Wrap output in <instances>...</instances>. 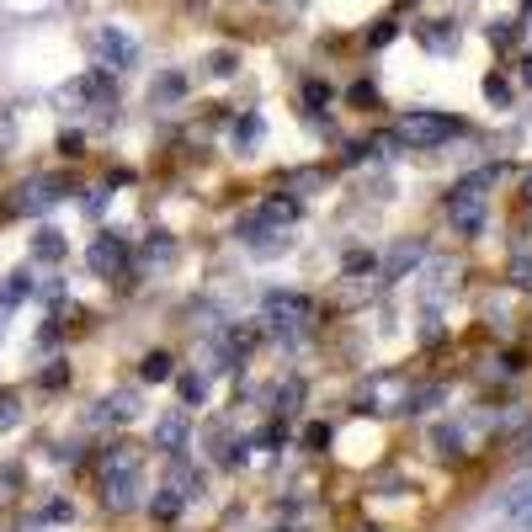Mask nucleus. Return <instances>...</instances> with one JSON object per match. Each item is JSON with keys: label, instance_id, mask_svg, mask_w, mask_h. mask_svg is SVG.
Listing matches in <instances>:
<instances>
[{"label": "nucleus", "instance_id": "nucleus-23", "mask_svg": "<svg viewBox=\"0 0 532 532\" xmlns=\"http://www.w3.org/2000/svg\"><path fill=\"white\" fill-rule=\"evenodd\" d=\"M181 400H187V405L202 400V378H181Z\"/></svg>", "mask_w": 532, "mask_h": 532}, {"label": "nucleus", "instance_id": "nucleus-1", "mask_svg": "<svg viewBox=\"0 0 532 532\" xmlns=\"http://www.w3.org/2000/svg\"><path fill=\"white\" fill-rule=\"evenodd\" d=\"M496 176L485 171V176H469V181H458L453 192H448V224L458 229V234H480L485 229V218H490V202H485V187H490Z\"/></svg>", "mask_w": 532, "mask_h": 532}, {"label": "nucleus", "instance_id": "nucleus-4", "mask_svg": "<svg viewBox=\"0 0 532 532\" xmlns=\"http://www.w3.org/2000/svg\"><path fill=\"white\" fill-rule=\"evenodd\" d=\"M266 320L277 330H304L314 320V298L309 293H266Z\"/></svg>", "mask_w": 532, "mask_h": 532}, {"label": "nucleus", "instance_id": "nucleus-13", "mask_svg": "<svg viewBox=\"0 0 532 532\" xmlns=\"http://www.w3.org/2000/svg\"><path fill=\"white\" fill-rule=\"evenodd\" d=\"M171 373H176V368H171V352H149V357L139 362V378H144V384H165Z\"/></svg>", "mask_w": 532, "mask_h": 532}, {"label": "nucleus", "instance_id": "nucleus-14", "mask_svg": "<svg viewBox=\"0 0 532 532\" xmlns=\"http://www.w3.org/2000/svg\"><path fill=\"white\" fill-rule=\"evenodd\" d=\"M27 293H32V282H27V272H16V277H11V282L0 288V304H21Z\"/></svg>", "mask_w": 532, "mask_h": 532}, {"label": "nucleus", "instance_id": "nucleus-8", "mask_svg": "<svg viewBox=\"0 0 532 532\" xmlns=\"http://www.w3.org/2000/svg\"><path fill=\"white\" fill-rule=\"evenodd\" d=\"M133 490H139V474H107V480H101V501H107V512H117V517L133 512V506H139Z\"/></svg>", "mask_w": 532, "mask_h": 532}, {"label": "nucleus", "instance_id": "nucleus-11", "mask_svg": "<svg viewBox=\"0 0 532 532\" xmlns=\"http://www.w3.org/2000/svg\"><path fill=\"white\" fill-rule=\"evenodd\" d=\"M426 256V245L421 240H405V245H394V256H389V266H384V277H405L416 261Z\"/></svg>", "mask_w": 532, "mask_h": 532}, {"label": "nucleus", "instance_id": "nucleus-6", "mask_svg": "<svg viewBox=\"0 0 532 532\" xmlns=\"http://www.w3.org/2000/svg\"><path fill=\"white\" fill-rule=\"evenodd\" d=\"M133 37L128 32H117V27H101L96 32V59H101V69H128L133 64Z\"/></svg>", "mask_w": 532, "mask_h": 532}, {"label": "nucleus", "instance_id": "nucleus-22", "mask_svg": "<svg viewBox=\"0 0 532 532\" xmlns=\"http://www.w3.org/2000/svg\"><path fill=\"white\" fill-rule=\"evenodd\" d=\"M485 96H490V101H512V85H506V80H496V75H490V80H485Z\"/></svg>", "mask_w": 532, "mask_h": 532}, {"label": "nucleus", "instance_id": "nucleus-24", "mask_svg": "<svg viewBox=\"0 0 532 532\" xmlns=\"http://www.w3.org/2000/svg\"><path fill=\"white\" fill-rule=\"evenodd\" d=\"M304 442H309V448H314V453H320V448H325V442H330V432H325V426H309V432H304Z\"/></svg>", "mask_w": 532, "mask_h": 532}, {"label": "nucleus", "instance_id": "nucleus-3", "mask_svg": "<svg viewBox=\"0 0 532 532\" xmlns=\"http://www.w3.org/2000/svg\"><path fill=\"white\" fill-rule=\"evenodd\" d=\"M362 410H378V416L410 410V378H405V373H378V378L362 389Z\"/></svg>", "mask_w": 532, "mask_h": 532}, {"label": "nucleus", "instance_id": "nucleus-7", "mask_svg": "<svg viewBox=\"0 0 532 532\" xmlns=\"http://www.w3.org/2000/svg\"><path fill=\"white\" fill-rule=\"evenodd\" d=\"M123 266H128V245H123L117 234H101V240L91 245V272H96V277H117Z\"/></svg>", "mask_w": 532, "mask_h": 532}, {"label": "nucleus", "instance_id": "nucleus-25", "mask_svg": "<svg viewBox=\"0 0 532 532\" xmlns=\"http://www.w3.org/2000/svg\"><path fill=\"white\" fill-rule=\"evenodd\" d=\"M490 43H517V27L506 21V27H490Z\"/></svg>", "mask_w": 532, "mask_h": 532}, {"label": "nucleus", "instance_id": "nucleus-15", "mask_svg": "<svg viewBox=\"0 0 532 532\" xmlns=\"http://www.w3.org/2000/svg\"><path fill=\"white\" fill-rule=\"evenodd\" d=\"M149 512H155V517H160V522H171V517H176V512H181V496H176V490H160V496H155V506H149Z\"/></svg>", "mask_w": 532, "mask_h": 532}, {"label": "nucleus", "instance_id": "nucleus-21", "mask_svg": "<svg viewBox=\"0 0 532 532\" xmlns=\"http://www.w3.org/2000/svg\"><path fill=\"white\" fill-rule=\"evenodd\" d=\"M304 101H309V107H325V101H330V85L309 80V85H304Z\"/></svg>", "mask_w": 532, "mask_h": 532}, {"label": "nucleus", "instance_id": "nucleus-2", "mask_svg": "<svg viewBox=\"0 0 532 532\" xmlns=\"http://www.w3.org/2000/svg\"><path fill=\"white\" fill-rule=\"evenodd\" d=\"M458 133V117H442V112H410L400 128H394V144H410V149H437Z\"/></svg>", "mask_w": 532, "mask_h": 532}, {"label": "nucleus", "instance_id": "nucleus-10", "mask_svg": "<svg viewBox=\"0 0 532 532\" xmlns=\"http://www.w3.org/2000/svg\"><path fill=\"white\" fill-rule=\"evenodd\" d=\"M107 474H139V448L133 442H112L107 458H101V480Z\"/></svg>", "mask_w": 532, "mask_h": 532}, {"label": "nucleus", "instance_id": "nucleus-9", "mask_svg": "<svg viewBox=\"0 0 532 532\" xmlns=\"http://www.w3.org/2000/svg\"><path fill=\"white\" fill-rule=\"evenodd\" d=\"M48 202H59V187H53V181H27V187H16V197H11V213H43Z\"/></svg>", "mask_w": 532, "mask_h": 532}, {"label": "nucleus", "instance_id": "nucleus-12", "mask_svg": "<svg viewBox=\"0 0 532 532\" xmlns=\"http://www.w3.org/2000/svg\"><path fill=\"white\" fill-rule=\"evenodd\" d=\"M181 442H187V421H181V416H165V421L155 426V448H165V453H181Z\"/></svg>", "mask_w": 532, "mask_h": 532}, {"label": "nucleus", "instance_id": "nucleus-5", "mask_svg": "<svg viewBox=\"0 0 532 532\" xmlns=\"http://www.w3.org/2000/svg\"><path fill=\"white\" fill-rule=\"evenodd\" d=\"M496 517L512 522V528H522V532H532V474H522L517 485H506V490L496 496Z\"/></svg>", "mask_w": 532, "mask_h": 532}, {"label": "nucleus", "instance_id": "nucleus-18", "mask_svg": "<svg viewBox=\"0 0 532 532\" xmlns=\"http://www.w3.org/2000/svg\"><path fill=\"white\" fill-rule=\"evenodd\" d=\"M149 96H155V101H171V96H181V80H176V75H160V80L149 85Z\"/></svg>", "mask_w": 532, "mask_h": 532}, {"label": "nucleus", "instance_id": "nucleus-26", "mask_svg": "<svg viewBox=\"0 0 532 532\" xmlns=\"http://www.w3.org/2000/svg\"><path fill=\"white\" fill-rule=\"evenodd\" d=\"M522 80H528V85H532V53H528V59H522Z\"/></svg>", "mask_w": 532, "mask_h": 532}, {"label": "nucleus", "instance_id": "nucleus-16", "mask_svg": "<svg viewBox=\"0 0 532 532\" xmlns=\"http://www.w3.org/2000/svg\"><path fill=\"white\" fill-rule=\"evenodd\" d=\"M16 149V117H11V107H0V160Z\"/></svg>", "mask_w": 532, "mask_h": 532}, {"label": "nucleus", "instance_id": "nucleus-17", "mask_svg": "<svg viewBox=\"0 0 532 532\" xmlns=\"http://www.w3.org/2000/svg\"><path fill=\"white\" fill-rule=\"evenodd\" d=\"M21 421V400L16 394H0V432H11Z\"/></svg>", "mask_w": 532, "mask_h": 532}, {"label": "nucleus", "instance_id": "nucleus-19", "mask_svg": "<svg viewBox=\"0 0 532 532\" xmlns=\"http://www.w3.org/2000/svg\"><path fill=\"white\" fill-rule=\"evenodd\" d=\"M37 256H43V261H59V256H64V240L43 229V234H37Z\"/></svg>", "mask_w": 532, "mask_h": 532}, {"label": "nucleus", "instance_id": "nucleus-20", "mask_svg": "<svg viewBox=\"0 0 532 532\" xmlns=\"http://www.w3.org/2000/svg\"><path fill=\"white\" fill-rule=\"evenodd\" d=\"M512 282H517L522 293H532V256H517V261H512Z\"/></svg>", "mask_w": 532, "mask_h": 532}]
</instances>
